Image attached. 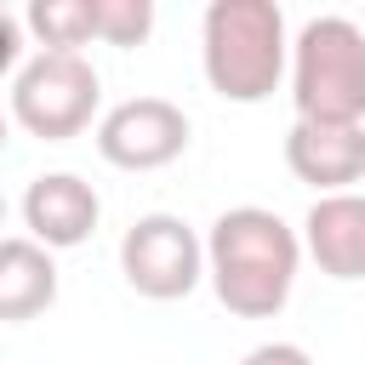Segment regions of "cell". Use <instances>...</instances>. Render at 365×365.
Wrapping results in <instances>:
<instances>
[{
  "label": "cell",
  "instance_id": "4fadbf2b",
  "mask_svg": "<svg viewBox=\"0 0 365 365\" xmlns=\"http://www.w3.org/2000/svg\"><path fill=\"white\" fill-rule=\"evenodd\" d=\"M240 365H314V359H308L302 342H257Z\"/></svg>",
  "mask_w": 365,
  "mask_h": 365
},
{
  "label": "cell",
  "instance_id": "277c9868",
  "mask_svg": "<svg viewBox=\"0 0 365 365\" xmlns=\"http://www.w3.org/2000/svg\"><path fill=\"white\" fill-rule=\"evenodd\" d=\"M103 80L80 51H34L11 80V120L40 143H68L91 125Z\"/></svg>",
  "mask_w": 365,
  "mask_h": 365
},
{
  "label": "cell",
  "instance_id": "8992f818",
  "mask_svg": "<svg viewBox=\"0 0 365 365\" xmlns=\"http://www.w3.org/2000/svg\"><path fill=\"white\" fill-rule=\"evenodd\" d=\"M188 148V114L165 97H125L97 120V154L120 171H160L182 160Z\"/></svg>",
  "mask_w": 365,
  "mask_h": 365
},
{
  "label": "cell",
  "instance_id": "5b68a950",
  "mask_svg": "<svg viewBox=\"0 0 365 365\" xmlns=\"http://www.w3.org/2000/svg\"><path fill=\"white\" fill-rule=\"evenodd\" d=\"M120 274L137 297L148 302H177L205 279V240L171 217V211H148L125 228L120 240Z\"/></svg>",
  "mask_w": 365,
  "mask_h": 365
},
{
  "label": "cell",
  "instance_id": "3957f363",
  "mask_svg": "<svg viewBox=\"0 0 365 365\" xmlns=\"http://www.w3.org/2000/svg\"><path fill=\"white\" fill-rule=\"evenodd\" d=\"M297 120L365 125V29L354 17H308L291 40Z\"/></svg>",
  "mask_w": 365,
  "mask_h": 365
},
{
  "label": "cell",
  "instance_id": "52a82bcc",
  "mask_svg": "<svg viewBox=\"0 0 365 365\" xmlns=\"http://www.w3.org/2000/svg\"><path fill=\"white\" fill-rule=\"evenodd\" d=\"M97 217H103V200L86 177L74 171H46L29 182L23 194V222H29V240L46 245V251H74L97 234Z\"/></svg>",
  "mask_w": 365,
  "mask_h": 365
},
{
  "label": "cell",
  "instance_id": "7c38bea8",
  "mask_svg": "<svg viewBox=\"0 0 365 365\" xmlns=\"http://www.w3.org/2000/svg\"><path fill=\"white\" fill-rule=\"evenodd\" d=\"M97 40L103 46H143L154 34V6L148 0H91Z\"/></svg>",
  "mask_w": 365,
  "mask_h": 365
},
{
  "label": "cell",
  "instance_id": "30bf717a",
  "mask_svg": "<svg viewBox=\"0 0 365 365\" xmlns=\"http://www.w3.org/2000/svg\"><path fill=\"white\" fill-rule=\"evenodd\" d=\"M57 302V262L34 240H0V319H34Z\"/></svg>",
  "mask_w": 365,
  "mask_h": 365
},
{
  "label": "cell",
  "instance_id": "9c48e42d",
  "mask_svg": "<svg viewBox=\"0 0 365 365\" xmlns=\"http://www.w3.org/2000/svg\"><path fill=\"white\" fill-rule=\"evenodd\" d=\"M302 245L331 279H365V194H319L302 217Z\"/></svg>",
  "mask_w": 365,
  "mask_h": 365
},
{
  "label": "cell",
  "instance_id": "7a4b0ae2",
  "mask_svg": "<svg viewBox=\"0 0 365 365\" xmlns=\"http://www.w3.org/2000/svg\"><path fill=\"white\" fill-rule=\"evenodd\" d=\"M291 40L285 11L274 0H211L200 23V63L217 97L228 103H262L279 91Z\"/></svg>",
  "mask_w": 365,
  "mask_h": 365
},
{
  "label": "cell",
  "instance_id": "9a60e30c",
  "mask_svg": "<svg viewBox=\"0 0 365 365\" xmlns=\"http://www.w3.org/2000/svg\"><path fill=\"white\" fill-rule=\"evenodd\" d=\"M11 143V114H0V148Z\"/></svg>",
  "mask_w": 365,
  "mask_h": 365
},
{
  "label": "cell",
  "instance_id": "5bb4252c",
  "mask_svg": "<svg viewBox=\"0 0 365 365\" xmlns=\"http://www.w3.org/2000/svg\"><path fill=\"white\" fill-rule=\"evenodd\" d=\"M17 57H23V23L11 11H0V74H11Z\"/></svg>",
  "mask_w": 365,
  "mask_h": 365
},
{
  "label": "cell",
  "instance_id": "6da1fadb",
  "mask_svg": "<svg viewBox=\"0 0 365 365\" xmlns=\"http://www.w3.org/2000/svg\"><path fill=\"white\" fill-rule=\"evenodd\" d=\"M297 262H302L297 228L262 205H234L205 234V279L217 302L240 319H274L291 302Z\"/></svg>",
  "mask_w": 365,
  "mask_h": 365
},
{
  "label": "cell",
  "instance_id": "8fae6325",
  "mask_svg": "<svg viewBox=\"0 0 365 365\" xmlns=\"http://www.w3.org/2000/svg\"><path fill=\"white\" fill-rule=\"evenodd\" d=\"M23 29L40 40V51H80L97 40V17L91 0H34Z\"/></svg>",
  "mask_w": 365,
  "mask_h": 365
},
{
  "label": "cell",
  "instance_id": "2e32d148",
  "mask_svg": "<svg viewBox=\"0 0 365 365\" xmlns=\"http://www.w3.org/2000/svg\"><path fill=\"white\" fill-rule=\"evenodd\" d=\"M0 228H6V194H0Z\"/></svg>",
  "mask_w": 365,
  "mask_h": 365
},
{
  "label": "cell",
  "instance_id": "ba28073f",
  "mask_svg": "<svg viewBox=\"0 0 365 365\" xmlns=\"http://www.w3.org/2000/svg\"><path fill=\"white\" fill-rule=\"evenodd\" d=\"M285 165L297 182L319 194H348V182L365 177V125H319L291 120L285 131Z\"/></svg>",
  "mask_w": 365,
  "mask_h": 365
}]
</instances>
